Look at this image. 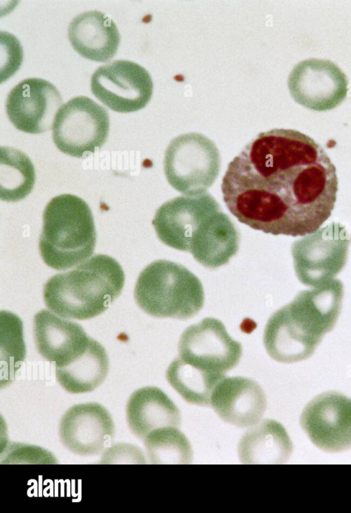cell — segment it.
Instances as JSON below:
<instances>
[{
    "label": "cell",
    "mask_w": 351,
    "mask_h": 513,
    "mask_svg": "<svg viewBox=\"0 0 351 513\" xmlns=\"http://www.w3.org/2000/svg\"><path fill=\"white\" fill-rule=\"evenodd\" d=\"M239 234L230 218L218 210L206 218L194 234L189 252L205 267L226 264L239 249Z\"/></svg>",
    "instance_id": "obj_19"
},
{
    "label": "cell",
    "mask_w": 351,
    "mask_h": 513,
    "mask_svg": "<svg viewBox=\"0 0 351 513\" xmlns=\"http://www.w3.org/2000/svg\"><path fill=\"white\" fill-rule=\"evenodd\" d=\"M39 251L45 263L60 271L89 258L96 244L91 210L79 197L63 194L52 198L43 212Z\"/></svg>",
    "instance_id": "obj_4"
},
{
    "label": "cell",
    "mask_w": 351,
    "mask_h": 513,
    "mask_svg": "<svg viewBox=\"0 0 351 513\" xmlns=\"http://www.w3.org/2000/svg\"><path fill=\"white\" fill-rule=\"evenodd\" d=\"M220 210L217 201L207 192L182 195L163 203L156 210L152 225L165 245L189 252L191 240L198 227Z\"/></svg>",
    "instance_id": "obj_13"
},
{
    "label": "cell",
    "mask_w": 351,
    "mask_h": 513,
    "mask_svg": "<svg viewBox=\"0 0 351 513\" xmlns=\"http://www.w3.org/2000/svg\"><path fill=\"white\" fill-rule=\"evenodd\" d=\"M62 99L49 82L27 78L15 86L8 94L5 108L8 117L19 130L40 134L51 129Z\"/></svg>",
    "instance_id": "obj_12"
},
{
    "label": "cell",
    "mask_w": 351,
    "mask_h": 513,
    "mask_svg": "<svg viewBox=\"0 0 351 513\" xmlns=\"http://www.w3.org/2000/svg\"><path fill=\"white\" fill-rule=\"evenodd\" d=\"M228 210L273 235L315 233L335 207L338 179L324 149L298 131L261 132L228 164L221 185Z\"/></svg>",
    "instance_id": "obj_1"
},
{
    "label": "cell",
    "mask_w": 351,
    "mask_h": 513,
    "mask_svg": "<svg viewBox=\"0 0 351 513\" xmlns=\"http://www.w3.org/2000/svg\"><path fill=\"white\" fill-rule=\"evenodd\" d=\"M179 358L206 372L225 375L239 362L242 347L218 319L205 318L188 327L178 343Z\"/></svg>",
    "instance_id": "obj_8"
},
{
    "label": "cell",
    "mask_w": 351,
    "mask_h": 513,
    "mask_svg": "<svg viewBox=\"0 0 351 513\" xmlns=\"http://www.w3.org/2000/svg\"><path fill=\"white\" fill-rule=\"evenodd\" d=\"M35 171L29 158L19 150L1 148V199L18 201L32 191Z\"/></svg>",
    "instance_id": "obj_24"
},
{
    "label": "cell",
    "mask_w": 351,
    "mask_h": 513,
    "mask_svg": "<svg viewBox=\"0 0 351 513\" xmlns=\"http://www.w3.org/2000/svg\"><path fill=\"white\" fill-rule=\"evenodd\" d=\"M343 286L332 279L298 293L289 304L269 318L263 342L277 362L293 363L310 358L324 336L335 327L339 316Z\"/></svg>",
    "instance_id": "obj_2"
},
{
    "label": "cell",
    "mask_w": 351,
    "mask_h": 513,
    "mask_svg": "<svg viewBox=\"0 0 351 513\" xmlns=\"http://www.w3.org/2000/svg\"><path fill=\"white\" fill-rule=\"evenodd\" d=\"M210 405L225 422L239 427L256 425L267 406L261 386L243 377H225L215 388Z\"/></svg>",
    "instance_id": "obj_16"
},
{
    "label": "cell",
    "mask_w": 351,
    "mask_h": 513,
    "mask_svg": "<svg viewBox=\"0 0 351 513\" xmlns=\"http://www.w3.org/2000/svg\"><path fill=\"white\" fill-rule=\"evenodd\" d=\"M221 166L215 143L199 133L173 138L164 158V172L169 184L184 195L204 193L217 179Z\"/></svg>",
    "instance_id": "obj_6"
},
{
    "label": "cell",
    "mask_w": 351,
    "mask_h": 513,
    "mask_svg": "<svg viewBox=\"0 0 351 513\" xmlns=\"http://www.w3.org/2000/svg\"><path fill=\"white\" fill-rule=\"evenodd\" d=\"M293 99L315 111H326L339 105L348 91L346 74L328 60L311 58L301 61L291 71L287 82Z\"/></svg>",
    "instance_id": "obj_10"
},
{
    "label": "cell",
    "mask_w": 351,
    "mask_h": 513,
    "mask_svg": "<svg viewBox=\"0 0 351 513\" xmlns=\"http://www.w3.org/2000/svg\"><path fill=\"white\" fill-rule=\"evenodd\" d=\"M149 463L153 464H187L193 460V451L186 436L176 427L157 429L144 439Z\"/></svg>",
    "instance_id": "obj_25"
},
{
    "label": "cell",
    "mask_w": 351,
    "mask_h": 513,
    "mask_svg": "<svg viewBox=\"0 0 351 513\" xmlns=\"http://www.w3.org/2000/svg\"><path fill=\"white\" fill-rule=\"evenodd\" d=\"M109 368L104 347L90 338L85 349L71 362L56 366L59 384L71 394L89 392L101 385Z\"/></svg>",
    "instance_id": "obj_22"
},
{
    "label": "cell",
    "mask_w": 351,
    "mask_h": 513,
    "mask_svg": "<svg viewBox=\"0 0 351 513\" xmlns=\"http://www.w3.org/2000/svg\"><path fill=\"white\" fill-rule=\"evenodd\" d=\"M349 240L345 235L325 234L295 241L291 247L295 274L303 284L316 287L344 266Z\"/></svg>",
    "instance_id": "obj_14"
},
{
    "label": "cell",
    "mask_w": 351,
    "mask_h": 513,
    "mask_svg": "<svg viewBox=\"0 0 351 513\" xmlns=\"http://www.w3.org/2000/svg\"><path fill=\"white\" fill-rule=\"evenodd\" d=\"M68 36L72 47L80 55L96 62L112 58L120 42L114 22L97 10L76 16L69 24Z\"/></svg>",
    "instance_id": "obj_18"
},
{
    "label": "cell",
    "mask_w": 351,
    "mask_h": 513,
    "mask_svg": "<svg viewBox=\"0 0 351 513\" xmlns=\"http://www.w3.org/2000/svg\"><path fill=\"white\" fill-rule=\"evenodd\" d=\"M35 344L38 353L55 366L73 360L86 347L90 337L78 323L42 310L34 319Z\"/></svg>",
    "instance_id": "obj_17"
},
{
    "label": "cell",
    "mask_w": 351,
    "mask_h": 513,
    "mask_svg": "<svg viewBox=\"0 0 351 513\" xmlns=\"http://www.w3.org/2000/svg\"><path fill=\"white\" fill-rule=\"evenodd\" d=\"M134 299L152 316L188 319L203 308L204 293L200 280L185 266L158 260L140 273Z\"/></svg>",
    "instance_id": "obj_5"
},
{
    "label": "cell",
    "mask_w": 351,
    "mask_h": 513,
    "mask_svg": "<svg viewBox=\"0 0 351 513\" xmlns=\"http://www.w3.org/2000/svg\"><path fill=\"white\" fill-rule=\"evenodd\" d=\"M292 450V442L286 429L272 419H265L248 429L238 445L239 460L245 464H283Z\"/></svg>",
    "instance_id": "obj_21"
},
{
    "label": "cell",
    "mask_w": 351,
    "mask_h": 513,
    "mask_svg": "<svg viewBox=\"0 0 351 513\" xmlns=\"http://www.w3.org/2000/svg\"><path fill=\"white\" fill-rule=\"evenodd\" d=\"M125 281L121 265L97 254L66 273L49 278L43 288L46 306L64 318L86 320L105 312L121 294Z\"/></svg>",
    "instance_id": "obj_3"
},
{
    "label": "cell",
    "mask_w": 351,
    "mask_h": 513,
    "mask_svg": "<svg viewBox=\"0 0 351 513\" xmlns=\"http://www.w3.org/2000/svg\"><path fill=\"white\" fill-rule=\"evenodd\" d=\"M225 375L199 370L178 357L169 364L166 378L171 387L187 403L209 406L213 392Z\"/></svg>",
    "instance_id": "obj_23"
},
{
    "label": "cell",
    "mask_w": 351,
    "mask_h": 513,
    "mask_svg": "<svg viewBox=\"0 0 351 513\" xmlns=\"http://www.w3.org/2000/svg\"><path fill=\"white\" fill-rule=\"evenodd\" d=\"M62 443L75 454L88 456L99 453L114 436V425L108 410L97 403L71 407L60 423Z\"/></svg>",
    "instance_id": "obj_15"
},
{
    "label": "cell",
    "mask_w": 351,
    "mask_h": 513,
    "mask_svg": "<svg viewBox=\"0 0 351 513\" xmlns=\"http://www.w3.org/2000/svg\"><path fill=\"white\" fill-rule=\"evenodd\" d=\"M93 94L113 111H138L148 103L153 82L148 71L137 63L114 60L99 67L90 79Z\"/></svg>",
    "instance_id": "obj_9"
},
{
    "label": "cell",
    "mask_w": 351,
    "mask_h": 513,
    "mask_svg": "<svg viewBox=\"0 0 351 513\" xmlns=\"http://www.w3.org/2000/svg\"><path fill=\"white\" fill-rule=\"evenodd\" d=\"M106 110L88 97H74L58 110L52 127V138L62 153L86 158L106 142L109 132Z\"/></svg>",
    "instance_id": "obj_7"
},
{
    "label": "cell",
    "mask_w": 351,
    "mask_h": 513,
    "mask_svg": "<svg viewBox=\"0 0 351 513\" xmlns=\"http://www.w3.org/2000/svg\"><path fill=\"white\" fill-rule=\"evenodd\" d=\"M300 422L319 449L332 453L351 449V399L341 393L316 396L304 408Z\"/></svg>",
    "instance_id": "obj_11"
},
{
    "label": "cell",
    "mask_w": 351,
    "mask_h": 513,
    "mask_svg": "<svg viewBox=\"0 0 351 513\" xmlns=\"http://www.w3.org/2000/svg\"><path fill=\"white\" fill-rule=\"evenodd\" d=\"M126 414L131 431L143 440L157 429L177 427L181 423L178 407L156 386H146L134 391L128 401Z\"/></svg>",
    "instance_id": "obj_20"
}]
</instances>
